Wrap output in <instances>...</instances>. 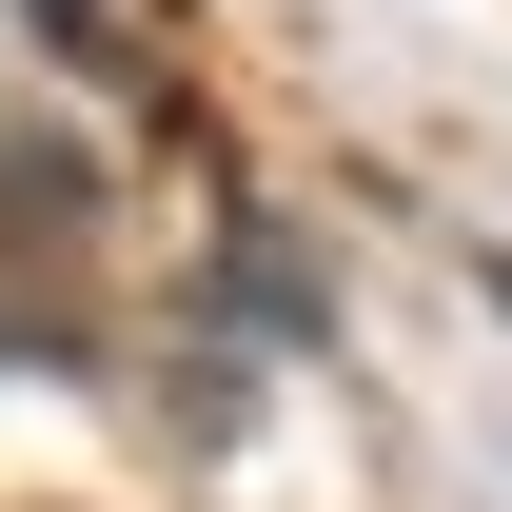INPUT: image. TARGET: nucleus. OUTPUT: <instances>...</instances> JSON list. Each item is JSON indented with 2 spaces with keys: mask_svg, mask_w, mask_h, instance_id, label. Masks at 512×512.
I'll use <instances>...</instances> for the list:
<instances>
[{
  "mask_svg": "<svg viewBox=\"0 0 512 512\" xmlns=\"http://www.w3.org/2000/svg\"><path fill=\"white\" fill-rule=\"evenodd\" d=\"M79 20H99V60H158L178 40V0H79Z\"/></svg>",
  "mask_w": 512,
  "mask_h": 512,
  "instance_id": "obj_1",
  "label": "nucleus"
}]
</instances>
